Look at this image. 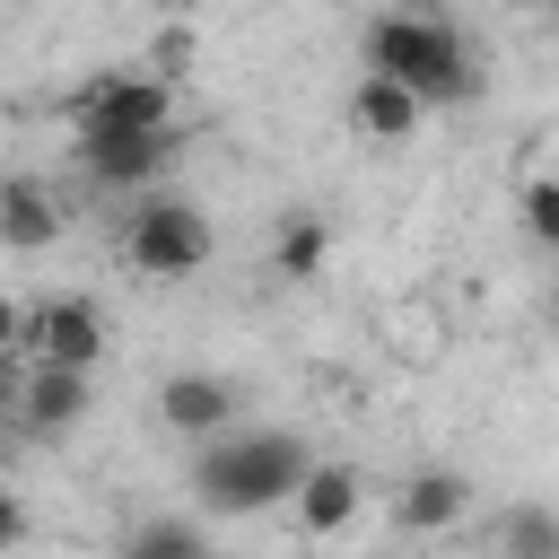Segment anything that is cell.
Returning <instances> with one entry per match:
<instances>
[{"label": "cell", "mask_w": 559, "mask_h": 559, "mask_svg": "<svg viewBox=\"0 0 559 559\" xmlns=\"http://www.w3.org/2000/svg\"><path fill=\"white\" fill-rule=\"evenodd\" d=\"M367 70L393 79V87H411L419 105H463V96L480 87L472 44H463V26H454L437 0H402V9H384V17L367 26Z\"/></svg>", "instance_id": "6da1fadb"}, {"label": "cell", "mask_w": 559, "mask_h": 559, "mask_svg": "<svg viewBox=\"0 0 559 559\" xmlns=\"http://www.w3.org/2000/svg\"><path fill=\"white\" fill-rule=\"evenodd\" d=\"M463 515H472V480H463L454 463H428V472L402 480V524H411V533H445V524H463Z\"/></svg>", "instance_id": "9c48e42d"}, {"label": "cell", "mask_w": 559, "mask_h": 559, "mask_svg": "<svg viewBox=\"0 0 559 559\" xmlns=\"http://www.w3.org/2000/svg\"><path fill=\"white\" fill-rule=\"evenodd\" d=\"M61 236V210L35 175H0V253H44Z\"/></svg>", "instance_id": "ba28073f"}, {"label": "cell", "mask_w": 559, "mask_h": 559, "mask_svg": "<svg viewBox=\"0 0 559 559\" xmlns=\"http://www.w3.org/2000/svg\"><path fill=\"white\" fill-rule=\"evenodd\" d=\"M297 524L306 533H341L349 515H358V472L349 463H306V480H297Z\"/></svg>", "instance_id": "7c38bea8"}, {"label": "cell", "mask_w": 559, "mask_h": 559, "mask_svg": "<svg viewBox=\"0 0 559 559\" xmlns=\"http://www.w3.org/2000/svg\"><path fill=\"white\" fill-rule=\"evenodd\" d=\"M17 349H26L35 367H70V376H87V367L105 358V306H96V297H52V306L26 314Z\"/></svg>", "instance_id": "5b68a950"}, {"label": "cell", "mask_w": 559, "mask_h": 559, "mask_svg": "<svg viewBox=\"0 0 559 559\" xmlns=\"http://www.w3.org/2000/svg\"><path fill=\"white\" fill-rule=\"evenodd\" d=\"M70 131H175V87L148 70H105L70 96Z\"/></svg>", "instance_id": "277c9868"}, {"label": "cell", "mask_w": 559, "mask_h": 559, "mask_svg": "<svg viewBox=\"0 0 559 559\" xmlns=\"http://www.w3.org/2000/svg\"><path fill=\"white\" fill-rule=\"evenodd\" d=\"M175 9H201V0H175Z\"/></svg>", "instance_id": "ffe728a7"}, {"label": "cell", "mask_w": 559, "mask_h": 559, "mask_svg": "<svg viewBox=\"0 0 559 559\" xmlns=\"http://www.w3.org/2000/svg\"><path fill=\"white\" fill-rule=\"evenodd\" d=\"M166 157H175V131H87V140H79V166H87L96 183H114V192L157 183Z\"/></svg>", "instance_id": "8992f818"}, {"label": "cell", "mask_w": 559, "mask_h": 559, "mask_svg": "<svg viewBox=\"0 0 559 559\" xmlns=\"http://www.w3.org/2000/svg\"><path fill=\"white\" fill-rule=\"evenodd\" d=\"M542 9H550V26H559V0H542Z\"/></svg>", "instance_id": "d6986e66"}, {"label": "cell", "mask_w": 559, "mask_h": 559, "mask_svg": "<svg viewBox=\"0 0 559 559\" xmlns=\"http://www.w3.org/2000/svg\"><path fill=\"white\" fill-rule=\"evenodd\" d=\"M271 262H280V280H314L323 271V218H288L280 245H271Z\"/></svg>", "instance_id": "9a60e30c"}, {"label": "cell", "mask_w": 559, "mask_h": 559, "mask_svg": "<svg viewBox=\"0 0 559 559\" xmlns=\"http://www.w3.org/2000/svg\"><path fill=\"white\" fill-rule=\"evenodd\" d=\"M498 559H559V507L542 498L498 507Z\"/></svg>", "instance_id": "4fadbf2b"}, {"label": "cell", "mask_w": 559, "mask_h": 559, "mask_svg": "<svg viewBox=\"0 0 559 559\" xmlns=\"http://www.w3.org/2000/svg\"><path fill=\"white\" fill-rule=\"evenodd\" d=\"M306 463H314V454H306V437H288V428H227V437H210V445L192 454V489H201L210 515H262V507L297 498Z\"/></svg>", "instance_id": "7a4b0ae2"}, {"label": "cell", "mask_w": 559, "mask_h": 559, "mask_svg": "<svg viewBox=\"0 0 559 559\" xmlns=\"http://www.w3.org/2000/svg\"><path fill=\"white\" fill-rule=\"evenodd\" d=\"M17 533H26V507H17V498H9V489H0V550H9V542H17Z\"/></svg>", "instance_id": "ac0fdd59"}, {"label": "cell", "mask_w": 559, "mask_h": 559, "mask_svg": "<svg viewBox=\"0 0 559 559\" xmlns=\"http://www.w3.org/2000/svg\"><path fill=\"white\" fill-rule=\"evenodd\" d=\"M157 419H166L175 437H201V445H210V437H227V419H236V384H227V376H201V367H192V376H166V384H157Z\"/></svg>", "instance_id": "52a82bcc"}, {"label": "cell", "mask_w": 559, "mask_h": 559, "mask_svg": "<svg viewBox=\"0 0 559 559\" xmlns=\"http://www.w3.org/2000/svg\"><path fill=\"white\" fill-rule=\"evenodd\" d=\"M17 332H26V314L0 297V384H9V358H17Z\"/></svg>", "instance_id": "e0dca14e"}, {"label": "cell", "mask_w": 559, "mask_h": 559, "mask_svg": "<svg viewBox=\"0 0 559 559\" xmlns=\"http://www.w3.org/2000/svg\"><path fill=\"white\" fill-rule=\"evenodd\" d=\"M122 253L140 262V280H183V271L210 262V218L175 192H140V210L122 227Z\"/></svg>", "instance_id": "3957f363"}, {"label": "cell", "mask_w": 559, "mask_h": 559, "mask_svg": "<svg viewBox=\"0 0 559 559\" xmlns=\"http://www.w3.org/2000/svg\"><path fill=\"white\" fill-rule=\"evenodd\" d=\"M524 227H533V245H550V253H559V175L524 183Z\"/></svg>", "instance_id": "2e32d148"}, {"label": "cell", "mask_w": 559, "mask_h": 559, "mask_svg": "<svg viewBox=\"0 0 559 559\" xmlns=\"http://www.w3.org/2000/svg\"><path fill=\"white\" fill-rule=\"evenodd\" d=\"M17 411H26L35 437H61V428L87 419V376H70V367H35L26 393H17Z\"/></svg>", "instance_id": "8fae6325"}, {"label": "cell", "mask_w": 559, "mask_h": 559, "mask_svg": "<svg viewBox=\"0 0 559 559\" xmlns=\"http://www.w3.org/2000/svg\"><path fill=\"white\" fill-rule=\"evenodd\" d=\"M419 96L411 87H393V79H376V70H358V87H349V122L367 131V140H411L419 131Z\"/></svg>", "instance_id": "30bf717a"}, {"label": "cell", "mask_w": 559, "mask_h": 559, "mask_svg": "<svg viewBox=\"0 0 559 559\" xmlns=\"http://www.w3.org/2000/svg\"><path fill=\"white\" fill-rule=\"evenodd\" d=\"M122 559H210V542H201L192 515H148V524L122 542Z\"/></svg>", "instance_id": "5bb4252c"}]
</instances>
